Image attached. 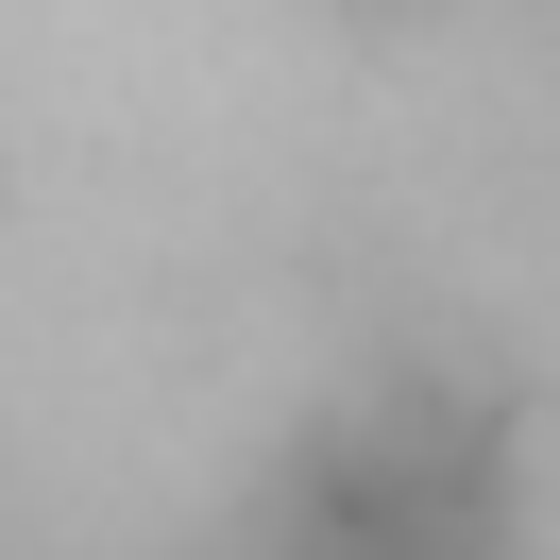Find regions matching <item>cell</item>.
Segmentation results:
<instances>
[{
    "instance_id": "1",
    "label": "cell",
    "mask_w": 560,
    "mask_h": 560,
    "mask_svg": "<svg viewBox=\"0 0 560 560\" xmlns=\"http://www.w3.org/2000/svg\"><path fill=\"white\" fill-rule=\"evenodd\" d=\"M221 560H510V424L476 390L374 374L238 492Z\"/></svg>"
}]
</instances>
